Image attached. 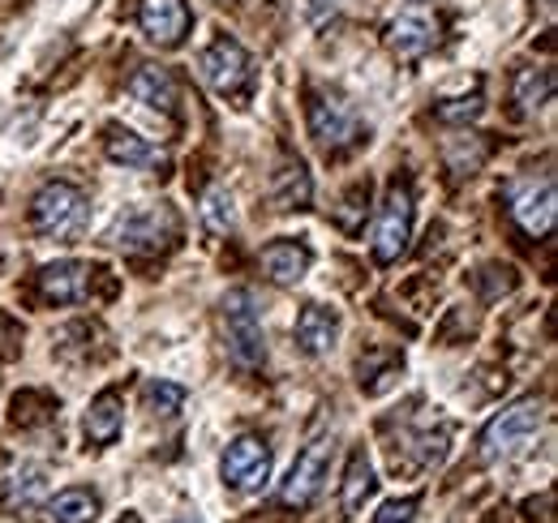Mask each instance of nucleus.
<instances>
[{
    "label": "nucleus",
    "mask_w": 558,
    "mask_h": 523,
    "mask_svg": "<svg viewBox=\"0 0 558 523\" xmlns=\"http://www.w3.org/2000/svg\"><path fill=\"white\" fill-rule=\"evenodd\" d=\"M181 236V219L172 206H155V202H142L117 215V223L108 228V245L125 250V254H159V250H172Z\"/></svg>",
    "instance_id": "f257e3e1"
},
{
    "label": "nucleus",
    "mask_w": 558,
    "mask_h": 523,
    "mask_svg": "<svg viewBox=\"0 0 558 523\" xmlns=\"http://www.w3.org/2000/svg\"><path fill=\"white\" fill-rule=\"evenodd\" d=\"M90 223V197L70 181L44 185L31 202V228L48 241H77Z\"/></svg>",
    "instance_id": "f03ea898"
},
{
    "label": "nucleus",
    "mask_w": 558,
    "mask_h": 523,
    "mask_svg": "<svg viewBox=\"0 0 558 523\" xmlns=\"http://www.w3.org/2000/svg\"><path fill=\"white\" fill-rule=\"evenodd\" d=\"M219 327H223V348L228 356L241 365V369H258L267 361V335H263V318H258V305L245 288L228 292L223 296V309H219Z\"/></svg>",
    "instance_id": "7ed1b4c3"
},
{
    "label": "nucleus",
    "mask_w": 558,
    "mask_h": 523,
    "mask_svg": "<svg viewBox=\"0 0 558 523\" xmlns=\"http://www.w3.org/2000/svg\"><path fill=\"white\" fill-rule=\"evenodd\" d=\"M542 421H546V403H542L537 394H524V399L507 403L486 429H482V442H477V447H482V459H486V463H498V459L524 451V447L533 442V434L542 429Z\"/></svg>",
    "instance_id": "20e7f679"
},
{
    "label": "nucleus",
    "mask_w": 558,
    "mask_h": 523,
    "mask_svg": "<svg viewBox=\"0 0 558 523\" xmlns=\"http://www.w3.org/2000/svg\"><path fill=\"white\" fill-rule=\"evenodd\" d=\"M374 258L383 266L400 262L409 254V241H413V190L409 185H391L383 206H378V223H374Z\"/></svg>",
    "instance_id": "39448f33"
},
{
    "label": "nucleus",
    "mask_w": 558,
    "mask_h": 523,
    "mask_svg": "<svg viewBox=\"0 0 558 523\" xmlns=\"http://www.w3.org/2000/svg\"><path fill=\"white\" fill-rule=\"evenodd\" d=\"M198 69H203V77H207V86L215 95H223V99H250L254 61H250V52H245L236 39L219 35L207 52H203Z\"/></svg>",
    "instance_id": "423d86ee"
},
{
    "label": "nucleus",
    "mask_w": 558,
    "mask_h": 523,
    "mask_svg": "<svg viewBox=\"0 0 558 523\" xmlns=\"http://www.w3.org/2000/svg\"><path fill=\"white\" fill-rule=\"evenodd\" d=\"M331 455H336V442L323 434V438H314L296 463H292V472H288V481L279 485V502L288 507V511H305V507H314V498L323 494V485H327V472H331Z\"/></svg>",
    "instance_id": "0eeeda50"
},
{
    "label": "nucleus",
    "mask_w": 558,
    "mask_h": 523,
    "mask_svg": "<svg viewBox=\"0 0 558 523\" xmlns=\"http://www.w3.org/2000/svg\"><path fill=\"white\" fill-rule=\"evenodd\" d=\"M219 476H223V485L236 489V494L263 489L267 476H271V447H267V438L241 434V438L223 451V459H219Z\"/></svg>",
    "instance_id": "6e6552de"
},
{
    "label": "nucleus",
    "mask_w": 558,
    "mask_h": 523,
    "mask_svg": "<svg viewBox=\"0 0 558 523\" xmlns=\"http://www.w3.org/2000/svg\"><path fill=\"white\" fill-rule=\"evenodd\" d=\"M305 121H310V137L327 150H340L356 142V112H352L344 99L336 95H310V108H305Z\"/></svg>",
    "instance_id": "1a4fd4ad"
},
{
    "label": "nucleus",
    "mask_w": 558,
    "mask_h": 523,
    "mask_svg": "<svg viewBox=\"0 0 558 523\" xmlns=\"http://www.w3.org/2000/svg\"><path fill=\"white\" fill-rule=\"evenodd\" d=\"M138 26L142 35L159 48H181L190 26H194V13L185 0H142L138 4Z\"/></svg>",
    "instance_id": "9d476101"
},
{
    "label": "nucleus",
    "mask_w": 558,
    "mask_h": 523,
    "mask_svg": "<svg viewBox=\"0 0 558 523\" xmlns=\"http://www.w3.org/2000/svg\"><path fill=\"white\" fill-rule=\"evenodd\" d=\"M90 266L86 262H52V266H44L39 270V296L48 301V305H77V301H86L90 296Z\"/></svg>",
    "instance_id": "9b49d317"
},
{
    "label": "nucleus",
    "mask_w": 558,
    "mask_h": 523,
    "mask_svg": "<svg viewBox=\"0 0 558 523\" xmlns=\"http://www.w3.org/2000/svg\"><path fill=\"white\" fill-rule=\"evenodd\" d=\"M555 215H558V194L550 177H546L542 185H529L524 194H515V202H511V219H515L529 236H546V232L555 228Z\"/></svg>",
    "instance_id": "f8f14e48"
},
{
    "label": "nucleus",
    "mask_w": 558,
    "mask_h": 523,
    "mask_svg": "<svg viewBox=\"0 0 558 523\" xmlns=\"http://www.w3.org/2000/svg\"><path fill=\"white\" fill-rule=\"evenodd\" d=\"M292 335H296V348H301L305 356H327V352L336 348V339H340V314L310 301V305L301 309Z\"/></svg>",
    "instance_id": "ddd939ff"
},
{
    "label": "nucleus",
    "mask_w": 558,
    "mask_h": 523,
    "mask_svg": "<svg viewBox=\"0 0 558 523\" xmlns=\"http://www.w3.org/2000/svg\"><path fill=\"white\" fill-rule=\"evenodd\" d=\"M263 270H267V279L279 283V288H296L305 275H310V266H314V254H310V245H301V241H271L267 250H263Z\"/></svg>",
    "instance_id": "4468645a"
},
{
    "label": "nucleus",
    "mask_w": 558,
    "mask_h": 523,
    "mask_svg": "<svg viewBox=\"0 0 558 523\" xmlns=\"http://www.w3.org/2000/svg\"><path fill=\"white\" fill-rule=\"evenodd\" d=\"M82 429H86V442L90 447H112L121 438V429H125V399L117 391L95 394L90 408H86Z\"/></svg>",
    "instance_id": "2eb2a0df"
},
{
    "label": "nucleus",
    "mask_w": 558,
    "mask_h": 523,
    "mask_svg": "<svg viewBox=\"0 0 558 523\" xmlns=\"http://www.w3.org/2000/svg\"><path fill=\"white\" fill-rule=\"evenodd\" d=\"M387 44H391V52H396L400 61H421V57L438 44V31H434V22H429V17H421V13H404V17H396V22H391Z\"/></svg>",
    "instance_id": "dca6fc26"
},
{
    "label": "nucleus",
    "mask_w": 558,
    "mask_h": 523,
    "mask_svg": "<svg viewBox=\"0 0 558 523\" xmlns=\"http://www.w3.org/2000/svg\"><path fill=\"white\" fill-rule=\"evenodd\" d=\"M44 485H48V472L39 463H22V467L0 476V507L4 511H31L44 498Z\"/></svg>",
    "instance_id": "f3484780"
},
{
    "label": "nucleus",
    "mask_w": 558,
    "mask_h": 523,
    "mask_svg": "<svg viewBox=\"0 0 558 523\" xmlns=\"http://www.w3.org/2000/svg\"><path fill=\"white\" fill-rule=\"evenodd\" d=\"M108 159L112 163H125V168H168V155L155 150L146 137H138L134 130H121V125H108Z\"/></svg>",
    "instance_id": "a211bd4d"
},
{
    "label": "nucleus",
    "mask_w": 558,
    "mask_h": 523,
    "mask_svg": "<svg viewBox=\"0 0 558 523\" xmlns=\"http://www.w3.org/2000/svg\"><path fill=\"white\" fill-rule=\"evenodd\" d=\"M130 95H134L138 104H146V108H155V112H177V99H181L177 77L159 65H142L138 73L130 77Z\"/></svg>",
    "instance_id": "6ab92c4d"
},
{
    "label": "nucleus",
    "mask_w": 558,
    "mask_h": 523,
    "mask_svg": "<svg viewBox=\"0 0 558 523\" xmlns=\"http://www.w3.org/2000/svg\"><path fill=\"white\" fill-rule=\"evenodd\" d=\"M310 197H314V185H310L305 163H301V159H288L276 172V181H271V202H276V210H305Z\"/></svg>",
    "instance_id": "aec40b11"
},
{
    "label": "nucleus",
    "mask_w": 558,
    "mask_h": 523,
    "mask_svg": "<svg viewBox=\"0 0 558 523\" xmlns=\"http://www.w3.org/2000/svg\"><path fill=\"white\" fill-rule=\"evenodd\" d=\"M378 481H374V463L365 451H352L349 459V472H344V515H356L369 498H374Z\"/></svg>",
    "instance_id": "412c9836"
},
{
    "label": "nucleus",
    "mask_w": 558,
    "mask_h": 523,
    "mask_svg": "<svg viewBox=\"0 0 558 523\" xmlns=\"http://www.w3.org/2000/svg\"><path fill=\"white\" fill-rule=\"evenodd\" d=\"M48 520L52 523H95L99 520V498L90 489H61L48 498Z\"/></svg>",
    "instance_id": "4be33fe9"
},
{
    "label": "nucleus",
    "mask_w": 558,
    "mask_h": 523,
    "mask_svg": "<svg viewBox=\"0 0 558 523\" xmlns=\"http://www.w3.org/2000/svg\"><path fill=\"white\" fill-rule=\"evenodd\" d=\"M550 95H555V73H550V69H520V73H515V104H520L524 112L546 108Z\"/></svg>",
    "instance_id": "5701e85b"
},
{
    "label": "nucleus",
    "mask_w": 558,
    "mask_h": 523,
    "mask_svg": "<svg viewBox=\"0 0 558 523\" xmlns=\"http://www.w3.org/2000/svg\"><path fill=\"white\" fill-rule=\"evenodd\" d=\"M203 223L210 232H232L236 228V206H232V194L223 185H210L203 194Z\"/></svg>",
    "instance_id": "b1692460"
},
{
    "label": "nucleus",
    "mask_w": 558,
    "mask_h": 523,
    "mask_svg": "<svg viewBox=\"0 0 558 523\" xmlns=\"http://www.w3.org/2000/svg\"><path fill=\"white\" fill-rule=\"evenodd\" d=\"M185 399H190V394H185V387H177V382H163V378L142 387V403H146L155 416H177V412L185 408Z\"/></svg>",
    "instance_id": "393cba45"
},
{
    "label": "nucleus",
    "mask_w": 558,
    "mask_h": 523,
    "mask_svg": "<svg viewBox=\"0 0 558 523\" xmlns=\"http://www.w3.org/2000/svg\"><path fill=\"white\" fill-rule=\"evenodd\" d=\"M482 112H486L482 95H464V99H442V104H438V121H442V125H469V121H477Z\"/></svg>",
    "instance_id": "a878e982"
},
{
    "label": "nucleus",
    "mask_w": 558,
    "mask_h": 523,
    "mask_svg": "<svg viewBox=\"0 0 558 523\" xmlns=\"http://www.w3.org/2000/svg\"><path fill=\"white\" fill-rule=\"evenodd\" d=\"M417 507V498H391V502H383V511L374 515V523H413Z\"/></svg>",
    "instance_id": "bb28decb"
},
{
    "label": "nucleus",
    "mask_w": 558,
    "mask_h": 523,
    "mask_svg": "<svg viewBox=\"0 0 558 523\" xmlns=\"http://www.w3.org/2000/svg\"><path fill=\"white\" fill-rule=\"evenodd\" d=\"M117 523H138V515H125V520H117Z\"/></svg>",
    "instance_id": "cd10ccee"
},
{
    "label": "nucleus",
    "mask_w": 558,
    "mask_h": 523,
    "mask_svg": "<svg viewBox=\"0 0 558 523\" xmlns=\"http://www.w3.org/2000/svg\"><path fill=\"white\" fill-rule=\"evenodd\" d=\"M172 523H198V520H172Z\"/></svg>",
    "instance_id": "c85d7f7f"
}]
</instances>
